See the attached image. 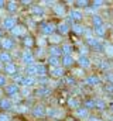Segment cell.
<instances>
[{
  "label": "cell",
  "instance_id": "23",
  "mask_svg": "<svg viewBox=\"0 0 113 121\" xmlns=\"http://www.w3.org/2000/svg\"><path fill=\"white\" fill-rule=\"evenodd\" d=\"M68 106L69 107H74V108H79V100H76V99H69L68 100Z\"/></svg>",
  "mask_w": 113,
  "mask_h": 121
},
{
  "label": "cell",
  "instance_id": "45",
  "mask_svg": "<svg viewBox=\"0 0 113 121\" xmlns=\"http://www.w3.org/2000/svg\"><path fill=\"white\" fill-rule=\"evenodd\" d=\"M74 73H75V75H76V76H81V75H82V73H84V72H82V69H76V70H75V72H74Z\"/></svg>",
  "mask_w": 113,
  "mask_h": 121
},
{
  "label": "cell",
  "instance_id": "39",
  "mask_svg": "<svg viewBox=\"0 0 113 121\" xmlns=\"http://www.w3.org/2000/svg\"><path fill=\"white\" fill-rule=\"evenodd\" d=\"M86 107H88V108H90V107H96L95 100H88V101H86Z\"/></svg>",
  "mask_w": 113,
  "mask_h": 121
},
{
  "label": "cell",
  "instance_id": "17",
  "mask_svg": "<svg viewBox=\"0 0 113 121\" xmlns=\"http://www.w3.org/2000/svg\"><path fill=\"white\" fill-rule=\"evenodd\" d=\"M75 114H76V117H81V118H86V117H88V110H86V108H76Z\"/></svg>",
  "mask_w": 113,
  "mask_h": 121
},
{
  "label": "cell",
  "instance_id": "19",
  "mask_svg": "<svg viewBox=\"0 0 113 121\" xmlns=\"http://www.w3.org/2000/svg\"><path fill=\"white\" fill-rule=\"evenodd\" d=\"M48 63L52 66V68H59V59L56 56H50L48 58Z\"/></svg>",
  "mask_w": 113,
  "mask_h": 121
},
{
  "label": "cell",
  "instance_id": "11",
  "mask_svg": "<svg viewBox=\"0 0 113 121\" xmlns=\"http://www.w3.org/2000/svg\"><path fill=\"white\" fill-rule=\"evenodd\" d=\"M78 62H79L81 68H89V66H90V60L88 59L86 56H81V58L78 59Z\"/></svg>",
  "mask_w": 113,
  "mask_h": 121
},
{
  "label": "cell",
  "instance_id": "54",
  "mask_svg": "<svg viewBox=\"0 0 113 121\" xmlns=\"http://www.w3.org/2000/svg\"><path fill=\"white\" fill-rule=\"evenodd\" d=\"M0 96H1V90H0Z\"/></svg>",
  "mask_w": 113,
  "mask_h": 121
},
{
  "label": "cell",
  "instance_id": "31",
  "mask_svg": "<svg viewBox=\"0 0 113 121\" xmlns=\"http://www.w3.org/2000/svg\"><path fill=\"white\" fill-rule=\"evenodd\" d=\"M64 65L65 66H71L72 65V62H74V59H72V56H64Z\"/></svg>",
  "mask_w": 113,
  "mask_h": 121
},
{
  "label": "cell",
  "instance_id": "13",
  "mask_svg": "<svg viewBox=\"0 0 113 121\" xmlns=\"http://www.w3.org/2000/svg\"><path fill=\"white\" fill-rule=\"evenodd\" d=\"M48 52L51 54V56H59L61 54H62V49H59V48H56V47H51L50 49H48Z\"/></svg>",
  "mask_w": 113,
  "mask_h": 121
},
{
  "label": "cell",
  "instance_id": "2",
  "mask_svg": "<svg viewBox=\"0 0 113 121\" xmlns=\"http://www.w3.org/2000/svg\"><path fill=\"white\" fill-rule=\"evenodd\" d=\"M23 62H24L27 66L34 65V56H33V54H31L30 51H24V54H23Z\"/></svg>",
  "mask_w": 113,
  "mask_h": 121
},
{
  "label": "cell",
  "instance_id": "47",
  "mask_svg": "<svg viewBox=\"0 0 113 121\" xmlns=\"http://www.w3.org/2000/svg\"><path fill=\"white\" fill-rule=\"evenodd\" d=\"M78 4H79V6H86V4H88V1H78Z\"/></svg>",
  "mask_w": 113,
  "mask_h": 121
},
{
  "label": "cell",
  "instance_id": "26",
  "mask_svg": "<svg viewBox=\"0 0 113 121\" xmlns=\"http://www.w3.org/2000/svg\"><path fill=\"white\" fill-rule=\"evenodd\" d=\"M31 10H33V13H34V14H37V16H42V14H44V10H42L40 6H33V9H31Z\"/></svg>",
  "mask_w": 113,
  "mask_h": 121
},
{
  "label": "cell",
  "instance_id": "40",
  "mask_svg": "<svg viewBox=\"0 0 113 121\" xmlns=\"http://www.w3.org/2000/svg\"><path fill=\"white\" fill-rule=\"evenodd\" d=\"M102 4H103V1H100V0H96V1H93V9H99Z\"/></svg>",
  "mask_w": 113,
  "mask_h": 121
},
{
  "label": "cell",
  "instance_id": "41",
  "mask_svg": "<svg viewBox=\"0 0 113 121\" xmlns=\"http://www.w3.org/2000/svg\"><path fill=\"white\" fill-rule=\"evenodd\" d=\"M30 93H31V91H30V89H28V87H24V89L21 90V94H23V96H26V97H27V96H30Z\"/></svg>",
  "mask_w": 113,
  "mask_h": 121
},
{
  "label": "cell",
  "instance_id": "7",
  "mask_svg": "<svg viewBox=\"0 0 113 121\" xmlns=\"http://www.w3.org/2000/svg\"><path fill=\"white\" fill-rule=\"evenodd\" d=\"M69 18L74 21V20H81L82 18V13L79 11V10H72L71 13H69Z\"/></svg>",
  "mask_w": 113,
  "mask_h": 121
},
{
  "label": "cell",
  "instance_id": "25",
  "mask_svg": "<svg viewBox=\"0 0 113 121\" xmlns=\"http://www.w3.org/2000/svg\"><path fill=\"white\" fill-rule=\"evenodd\" d=\"M54 11H55L58 16H64L65 14V10H64V6H59V4H56L54 6Z\"/></svg>",
  "mask_w": 113,
  "mask_h": 121
},
{
  "label": "cell",
  "instance_id": "34",
  "mask_svg": "<svg viewBox=\"0 0 113 121\" xmlns=\"http://www.w3.org/2000/svg\"><path fill=\"white\" fill-rule=\"evenodd\" d=\"M95 31H96V34H98V35H103V34H105V27H103V26L96 27V28H95Z\"/></svg>",
  "mask_w": 113,
  "mask_h": 121
},
{
  "label": "cell",
  "instance_id": "16",
  "mask_svg": "<svg viewBox=\"0 0 113 121\" xmlns=\"http://www.w3.org/2000/svg\"><path fill=\"white\" fill-rule=\"evenodd\" d=\"M45 73H47L45 66H44V65H37V76L44 78V76H45Z\"/></svg>",
  "mask_w": 113,
  "mask_h": 121
},
{
  "label": "cell",
  "instance_id": "15",
  "mask_svg": "<svg viewBox=\"0 0 113 121\" xmlns=\"http://www.w3.org/2000/svg\"><path fill=\"white\" fill-rule=\"evenodd\" d=\"M54 28H55V27H54L52 24H45V26L42 27V31H44L45 34H48V35L51 37V35L54 34Z\"/></svg>",
  "mask_w": 113,
  "mask_h": 121
},
{
  "label": "cell",
  "instance_id": "5",
  "mask_svg": "<svg viewBox=\"0 0 113 121\" xmlns=\"http://www.w3.org/2000/svg\"><path fill=\"white\" fill-rule=\"evenodd\" d=\"M45 111H47V110H45L42 106H35L34 110H33V114L37 116V117H42V116H45Z\"/></svg>",
  "mask_w": 113,
  "mask_h": 121
},
{
  "label": "cell",
  "instance_id": "44",
  "mask_svg": "<svg viewBox=\"0 0 113 121\" xmlns=\"http://www.w3.org/2000/svg\"><path fill=\"white\" fill-rule=\"evenodd\" d=\"M28 108L27 107H24V106H20V107H19V108H17V111H21V113H23V111H27Z\"/></svg>",
  "mask_w": 113,
  "mask_h": 121
},
{
  "label": "cell",
  "instance_id": "30",
  "mask_svg": "<svg viewBox=\"0 0 113 121\" xmlns=\"http://www.w3.org/2000/svg\"><path fill=\"white\" fill-rule=\"evenodd\" d=\"M0 62H7V63H10V55L6 54V52L0 54Z\"/></svg>",
  "mask_w": 113,
  "mask_h": 121
},
{
  "label": "cell",
  "instance_id": "51",
  "mask_svg": "<svg viewBox=\"0 0 113 121\" xmlns=\"http://www.w3.org/2000/svg\"><path fill=\"white\" fill-rule=\"evenodd\" d=\"M3 6H4V1H3V0H0V9H1Z\"/></svg>",
  "mask_w": 113,
  "mask_h": 121
},
{
  "label": "cell",
  "instance_id": "56",
  "mask_svg": "<svg viewBox=\"0 0 113 121\" xmlns=\"http://www.w3.org/2000/svg\"><path fill=\"white\" fill-rule=\"evenodd\" d=\"M112 121H113V120H112Z\"/></svg>",
  "mask_w": 113,
  "mask_h": 121
},
{
  "label": "cell",
  "instance_id": "36",
  "mask_svg": "<svg viewBox=\"0 0 113 121\" xmlns=\"http://www.w3.org/2000/svg\"><path fill=\"white\" fill-rule=\"evenodd\" d=\"M0 121H11V117L9 114H0Z\"/></svg>",
  "mask_w": 113,
  "mask_h": 121
},
{
  "label": "cell",
  "instance_id": "27",
  "mask_svg": "<svg viewBox=\"0 0 113 121\" xmlns=\"http://www.w3.org/2000/svg\"><path fill=\"white\" fill-rule=\"evenodd\" d=\"M72 30L75 31L76 34H84L85 32V28L82 26H79V24H75V26H72Z\"/></svg>",
  "mask_w": 113,
  "mask_h": 121
},
{
  "label": "cell",
  "instance_id": "6",
  "mask_svg": "<svg viewBox=\"0 0 113 121\" xmlns=\"http://www.w3.org/2000/svg\"><path fill=\"white\" fill-rule=\"evenodd\" d=\"M88 44H89V45H92L95 49H100V48H102V45L99 44V39H98V38H92V37H88Z\"/></svg>",
  "mask_w": 113,
  "mask_h": 121
},
{
  "label": "cell",
  "instance_id": "46",
  "mask_svg": "<svg viewBox=\"0 0 113 121\" xmlns=\"http://www.w3.org/2000/svg\"><path fill=\"white\" fill-rule=\"evenodd\" d=\"M86 52H88V49H86V48H81V56H85V55H86Z\"/></svg>",
  "mask_w": 113,
  "mask_h": 121
},
{
  "label": "cell",
  "instance_id": "9",
  "mask_svg": "<svg viewBox=\"0 0 113 121\" xmlns=\"http://www.w3.org/2000/svg\"><path fill=\"white\" fill-rule=\"evenodd\" d=\"M34 83H35V80H34L33 76H26V78H23V85H24V87H30V86H33Z\"/></svg>",
  "mask_w": 113,
  "mask_h": 121
},
{
  "label": "cell",
  "instance_id": "42",
  "mask_svg": "<svg viewBox=\"0 0 113 121\" xmlns=\"http://www.w3.org/2000/svg\"><path fill=\"white\" fill-rule=\"evenodd\" d=\"M65 82H66V83H69L71 86H74V85H75V79H74V78H66V79H65Z\"/></svg>",
  "mask_w": 113,
  "mask_h": 121
},
{
  "label": "cell",
  "instance_id": "24",
  "mask_svg": "<svg viewBox=\"0 0 113 121\" xmlns=\"http://www.w3.org/2000/svg\"><path fill=\"white\" fill-rule=\"evenodd\" d=\"M58 28H59V32H61V34H66L68 30H69V26H68L66 23H61V24L58 26Z\"/></svg>",
  "mask_w": 113,
  "mask_h": 121
},
{
  "label": "cell",
  "instance_id": "53",
  "mask_svg": "<svg viewBox=\"0 0 113 121\" xmlns=\"http://www.w3.org/2000/svg\"><path fill=\"white\" fill-rule=\"evenodd\" d=\"M0 37H1V31H0Z\"/></svg>",
  "mask_w": 113,
  "mask_h": 121
},
{
  "label": "cell",
  "instance_id": "37",
  "mask_svg": "<svg viewBox=\"0 0 113 121\" xmlns=\"http://www.w3.org/2000/svg\"><path fill=\"white\" fill-rule=\"evenodd\" d=\"M10 11H16V9H17V4L14 3V1H11V3H9V7H7Z\"/></svg>",
  "mask_w": 113,
  "mask_h": 121
},
{
  "label": "cell",
  "instance_id": "29",
  "mask_svg": "<svg viewBox=\"0 0 113 121\" xmlns=\"http://www.w3.org/2000/svg\"><path fill=\"white\" fill-rule=\"evenodd\" d=\"M105 54L108 56H113V45H105Z\"/></svg>",
  "mask_w": 113,
  "mask_h": 121
},
{
  "label": "cell",
  "instance_id": "49",
  "mask_svg": "<svg viewBox=\"0 0 113 121\" xmlns=\"http://www.w3.org/2000/svg\"><path fill=\"white\" fill-rule=\"evenodd\" d=\"M88 121H100V120H98V118H95V117H92V118H88Z\"/></svg>",
  "mask_w": 113,
  "mask_h": 121
},
{
  "label": "cell",
  "instance_id": "28",
  "mask_svg": "<svg viewBox=\"0 0 113 121\" xmlns=\"http://www.w3.org/2000/svg\"><path fill=\"white\" fill-rule=\"evenodd\" d=\"M92 21H93L95 27H100V26H102V18H100V16H93Z\"/></svg>",
  "mask_w": 113,
  "mask_h": 121
},
{
  "label": "cell",
  "instance_id": "50",
  "mask_svg": "<svg viewBox=\"0 0 113 121\" xmlns=\"http://www.w3.org/2000/svg\"><path fill=\"white\" fill-rule=\"evenodd\" d=\"M40 82H41V83H45V82H47V79H45V78H41V79H40Z\"/></svg>",
  "mask_w": 113,
  "mask_h": 121
},
{
  "label": "cell",
  "instance_id": "18",
  "mask_svg": "<svg viewBox=\"0 0 113 121\" xmlns=\"http://www.w3.org/2000/svg\"><path fill=\"white\" fill-rule=\"evenodd\" d=\"M50 93H51V91H50L48 87H40V89H37V91H35L37 96H48Z\"/></svg>",
  "mask_w": 113,
  "mask_h": 121
},
{
  "label": "cell",
  "instance_id": "52",
  "mask_svg": "<svg viewBox=\"0 0 113 121\" xmlns=\"http://www.w3.org/2000/svg\"><path fill=\"white\" fill-rule=\"evenodd\" d=\"M110 108H112V111H113V104H112V107H110Z\"/></svg>",
  "mask_w": 113,
  "mask_h": 121
},
{
  "label": "cell",
  "instance_id": "8",
  "mask_svg": "<svg viewBox=\"0 0 113 121\" xmlns=\"http://www.w3.org/2000/svg\"><path fill=\"white\" fill-rule=\"evenodd\" d=\"M86 83L90 85V86H96V85L100 83V79H99L98 76H89V78L86 79Z\"/></svg>",
  "mask_w": 113,
  "mask_h": 121
},
{
  "label": "cell",
  "instance_id": "33",
  "mask_svg": "<svg viewBox=\"0 0 113 121\" xmlns=\"http://www.w3.org/2000/svg\"><path fill=\"white\" fill-rule=\"evenodd\" d=\"M95 104L98 108H105V101L103 100H95Z\"/></svg>",
  "mask_w": 113,
  "mask_h": 121
},
{
  "label": "cell",
  "instance_id": "3",
  "mask_svg": "<svg viewBox=\"0 0 113 121\" xmlns=\"http://www.w3.org/2000/svg\"><path fill=\"white\" fill-rule=\"evenodd\" d=\"M1 45L6 49H13L14 48V41L10 39V38H4V39H1Z\"/></svg>",
  "mask_w": 113,
  "mask_h": 121
},
{
  "label": "cell",
  "instance_id": "1",
  "mask_svg": "<svg viewBox=\"0 0 113 121\" xmlns=\"http://www.w3.org/2000/svg\"><path fill=\"white\" fill-rule=\"evenodd\" d=\"M3 27L7 30H13L16 27V18L14 17H7L3 20Z\"/></svg>",
  "mask_w": 113,
  "mask_h": 121
},
{
  "label": "cell",
  "instance_id": "22",
  "mask_svg": "<svg viewBox=\"0 0 113 121\" xmlns=\"http://www.w3.org/2000/svg\"><path fill=\"white\" fill-rule=\"evenodd\" d=\"M26 72L28 75H37V65H31V66H26Z\"/></svg>",
  "mask_w": 113,
  "mask_h": 121
},
{
  "label": "cell",
  "instance_id": "35",
  "mask_svg": "<svg viewBox=\"0 0 113 121\" xmlns=\"http://www.w3.org/2000/svg\"><path fill=\"white\" fill-rule=\"evenodd\" d=\"M33 44H34L33 38H30V37H27V38L24 39V45H26V47H33Z\"/></svg>",
  "mask_w": 113,
  "mask_h": 121
},
{
  "label": "cell",
  "instance_id": "55",
  "mask_svg": "<svg viewBox=\"0 0 113 121\" xmlns=\"http://www.w3.org/2000/svg\"><path fill=\"white\" fill-rule=\"evenodd\" d=\"M0 69H1V65H0Z\"/></svg>",
  "mask_w": 113,
  "mask_h": 121
},
{
  "label": "cell",
  "instance_id": "43",
  "mask_svg": "<svg viewBox=\"0 0 113 121\" xmlns=\"http://www.w3.org/2000/svg\"><path fill=\"white\" fill-rule=\"evenodd\" d=\"M4 85H6V78L0 75V86H4Z\"/></svg>",
  "mask_w": 113,
  "mask_h": 121
},
{
  "label": "cell",
  "instance_id": "20",
  "mask_svg": "<svg viewBox=\"0 0 113 121\" xmlns=\"http://www.w3.org/2000/svg\"><path fill=\"white\" fill-rule=\"evenodd\" d=\"M7 91L10 93V94H16L17 91H19V86L16 85V83H13V85H7Z\"/></svg>",
  "mask_w": 113,
  "mask_h": 121
},
{
  "label": "cell",
  "instance_id": "48",
  "mask_svg": "<svg viewBox=\"0 0 113 121\" xmlns=\"http://www.w3.org/2000/svg\"><path fill=\"white\" fill-rule=\"evenodd\" d=\"M105 89H106L108 91H112L113 90V86H105Z\"/></svg>",
  "mask_w": 113,
  "mask_h": 121
},
{
  "label": "cell",
  "instance_id": "14",
  "mask_svg": "<svg viewBox=\"0 0 113 121\" xmlns=\"http://www.w3.org/2000/svg\"><path fill=\"white\" fill-rule=\"evenodd\" d=\"M51 75L54 78H61L64 75V70H62V68H52L51 69Z\"/></svg>",
  "mask_w": 113,
  "mask_h": 121
},
{
  "label": "cell",
  "instance_id": "38",
  "mask_svg": "<svg viewBox=\"0 0 113 121\" xmlns=\"http://www.w3.org/2000/svg\"><path fill=\"white\" fill-rule=\"evenodd\" d=\"M10 100H11V103H13V101L17 103V101H20V96H19L17 93H16V94H11V99H10Z\"/></svg>",
  "mask_w": 113,
  "mask_h": 121
},
{
  "label": "cell",
  "instance_id": "21",
  "mask_svg": "<svg viewBox=\"0 0 113 121\" xmlns=\"http://www.w3.org/2000/svg\"><path fill=\"white\" fill-rule=\"evenodd\" d=\"M62 52L65 54V56H71V54H72V47H71L69 44H65V45L62 47Z\"/></svg>",
  "mask_w": 113,
  "mask_h": 121
},
{
  "label": "cell",
  "instance_id": "32",
  "mask_svg": "<svg viewBox=\"0 0 113 121\" xmlns=\"http://www.w3.org/2000/svg\"><path fill=\"white\" fill-rule=\"evenodd\" d=\"M50 41H51V42H54V44H58V42L61 41V37H59V35H56V34H52V35L50 37Z\"/></svg>",
  "mask_w": 113,
  "mask_h": 121
},
{
  "label": "cell",
  "instance_id": "10",
  "mask_svg": "<svg viewBox=\"0 0 113 121\" xmlns=\"http://www.w3.org/2000/svg\"><path fill=\"white\" fill-rule=\"evenodd\" d=\"M11 31H13L14 35H23V34L26 32V27H24V26H16Z\"/></svg>",
  "mask_w": 113,
  "mask_h": 121
},
{
  "label": "cell",
  "instance_id": "12",
  "mask_svg": "<svg viewBox=\"0 0 113 121\" xmlns=\"http://www.w3.org/2000/svg\"><path fill=\"white\" fill-rule=\"evenodd\" d=\"M4 69H6V72H7L9 75H11V76L17 72V70H16V66H14V63H11V62H10V63H7Z\"/></svg>",
  "mask_w": 113,
  "mask_h": 121
},
{
  "label": "cell",
  "instance_id": "4",
  "mask_svg": "<svg viewBox=\"0 0 113 121\" xmlns=\"http://www.w3.org/2000/svg\"><path fill=\"white\" fill-rule=\"evenodd\" d=\"M0 107L3 110H10V108H13V103L9 99H3V100H0Z\"/></svg>",
  "mask_w": 113,
  "mask_h": 121
}]
</instances>
